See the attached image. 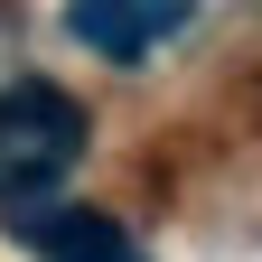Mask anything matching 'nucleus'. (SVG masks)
Wrapping results in <instances>:
<instances>
[{
  "label": "nucleus",
  "mask_w": 262,
  "mask_h": 262,
  "mask_svg": "<svg viewBox=\"0 0 262 262\" xmlns=\"http://www.w3.org/2000/svg\"><path fill=\"white\" fill-rule=\"evenodd\" d=\"M84 159V103L56 84H10L0 94V206L38 215L56 178Z\"/></svg>",
  "instance_id": "obj_1"
},
{
  "label": "nucleus",
  "mask_w": 262,
  "mask_h": 262,
  "mask_svg": "<svg viewBox=\"0 0 262 262\" xmlns=\"http://www.w3.org/2000/svg\"><path fill=\"white\" fill-rule=\"evenodd\" d=\"M66 28H75L84 47H103V56H150L159 38L187 28V10H178V0H75Z\"/></svg>",
  "instance_id": "obj_3"
},
{
  "label": "nucleus",
  "mask_w": 262,
  "mask_h": 262,
  "mask_svg": "<svg viewBox=\"0 0 262 262\" xmlns=\"http://www.w3.org/2000/svg\"><path fill=\"white\" fill-rule=\"evenodd\" d=\"M19 244L38 262H150L131 244V225H113L103 206H38V215H19Z\"/></svg>",
  "instance_id": "obj_2"
}]
</instances>
